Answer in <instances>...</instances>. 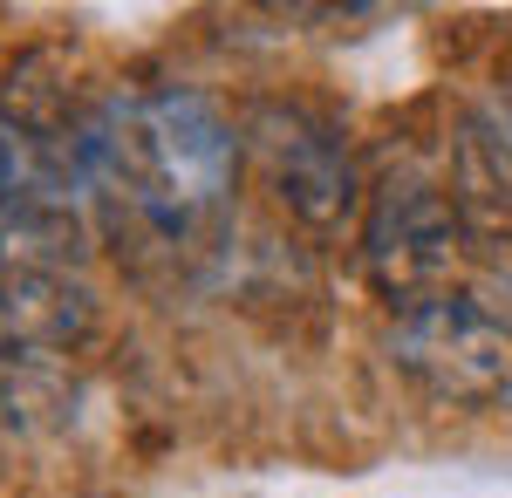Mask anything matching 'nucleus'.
I'll return each instance as SVG.
<instances>
[{"label": "nucleus", "instance_id": "f257e3e1", "mask_svg": "<svg viewBox=\"0 0 512 498\" xmlns=\"http://www.w3.org/2000/svg\"><path fill=\"white\" fill-rule=\"evenodd\" d=\"M76 144L89 198L110 212V226H130L158 246H192L219 219L246 157L226 110L185 82L96 103L89 116H76Z\"/></svg>", "mask_w": 512, "mask_h": 498}, {"label": "nucleus", "instance_id": "f03ea898", "mask_svg": "<svg viewBox=\"0 0 512 498\" xmlns=\"http://www.w3.org/2000/svg\"><path fill=\"white\" fill-rule=\"evenodd\" d=\"M239 151L260 171L267 198L315 239H335L369 205L349 130L335 116L308 110V103H253L239 123Z\"/></svg>", "mask_w": 512, "mask_h": 498}, {"label": "nucleus", "instance_id": "7ed1b4c3", "mask_svg": "<svg viewBox=\"0 0 512 498\" xmlns=\"http://www.w3.org/2000/svg\"><path fill=\"white\" fill-rule=\"evenodd\" d=\"M390 362L396 376H410L437 403L472 410V403L512 396V328L499 321V307H485L465 287H444V294L396 307Z\"/></svg>", "mask_w": 512, "mask_h": 498}, {"label": "nucleus", "instance_id": "20e7f679", "mask_svg": "<svg viewBox=\"0 0 512 498\" xmlns=\"http://www.w3.org/2000/svg\"><path fill=\"white\" fill-rule=\"evenodd\" d=\"M458 246H465V226H458V205L444 198V185L417 178V171L376 178V192L362 205V273L390 307L444 294Z\"/></svg>", "mask_w": 512, "mask_h": 498}, {"label": "nucleus", "instance_id": "39448f33", "mask_svg": "<svg viewBox=\"0 0 512 498\" xmlns=\"http://www.w3.org/2000/svg\"><path fill=\"white\" fill-rule=\"evenodd\" d=\"M96 335V294L76 273H0V369H41Z\"/></svg>", "mask_w": 512, "mask_h": 498}, {"label": "nucleus", "instance_id": "423d86ee", "mask_svg": "<svg viewBox=\"0 0 512 498\" xmlns=\"http://www.w3.org/2000/svg\"><path fill=\"white\" fill-rule=\"evenodd\" d=\"M89 192L82 178V144L76 123H41V116L0 110V205H48V212H76Z\"/></svg>", "mask_w": 512, "mask_h": 498}, {"label": "nucleus", "instance_id": "0eeeda50", "mask_svg": "<svg viewBox=\"0 0 512 498\" xmlns=\"http://www.w3.org/2000/svg\"><path fill=\"white\" fill-rule=\"evenodd\" d=\"M89 232L76 212L48 205H0V273H76Z\"/></svg>", "mask_w": 512, "mask_h": 498}, {"label": "nucleus", "instance_id": "6e6552de", "mask_svg": "<svg viewBox=\"0 0 512 498\" xmlns=\"http://www.w3.org/2000/svg\"><path fill=\"white\" fill-rule=\"evenodd\" d=\"M69 403H76V389L62 383L55 369H0V451L62 430Z\"/></svg>", "mask_w": 512, "mask_h": 498}]
</instances>
